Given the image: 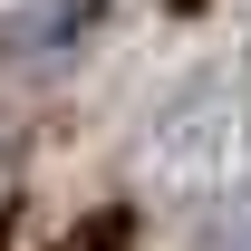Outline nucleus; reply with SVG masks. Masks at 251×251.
<instances>
[{
	"instance_id": "nucleus-1",
	"label": "nucleus",
	"mask_w": 251,
	"mask_h": 251,
	"mask_svg": "<svg viewBox=\"0 0 251 251\" xmlns=\"http://www.w3.org/2000/svg\"><path fill=\"white\" fill-rule=\"evenodd\" d=\"M126 203L155 251H251V49L184 58L126 126Z\"/></svg>"
},
{
	"instance_id": "nucleus-2",
	"label": "nucleus",
	"mask_w": 251,
	"mask_h": 251,
	"mask_svg": "<svg viewBox=\"0 0 251 251\" xmlns=\"http://www.w3.org/2000/svg\"><path fill=\"white\" fill-rule=\"evenodd\" d=\"M10 184H20V116H10V97H0V203H10Z\"/></svg>"
}]
</instances>
